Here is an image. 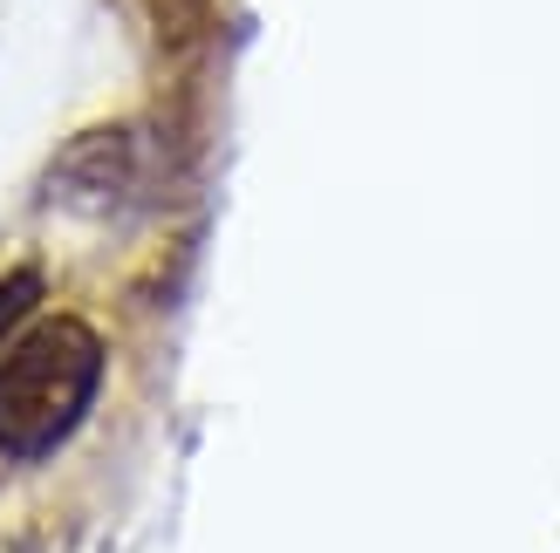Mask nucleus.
Segmentation results:
<instances>
[{
  "label": "nucleus",
  "instance_id": "f257e3e1",
  "mask_svg": "<svg viewBox=\"0 0 560 553\" xmlns=\"http://www.w3.org/2000/svg\"><path fill=\"white\" fill-rule=\"evenodd\" d=\"M96 376H103V342L69 315L14 336L0 355V451L35 458L62 445L96 397Z\"/></svg>",
  "mask_w": 560,
  "mask_h": 553
}]
</instances>
